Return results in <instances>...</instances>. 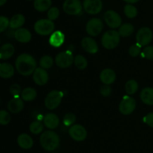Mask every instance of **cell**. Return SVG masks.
<instances>
[{
  "label": "cell",
  "mask_w": 153,
  "mask_h": 153,
  "mask_svg": "<svg viewBox=\"0 0 153 153\" xmlns=\"http://www.w3.org/2000/svg\"><path fill=\"white\" fill-rule=\"evenodd\" d=\"M15 67L18 73L22 76H29L37 68V62L34 57L28 53H22L16 58Z\"/></svg>",
  "instance_id": "cell-1"
},
{
  "label": "cell",
  "mask_w": 153,
  "mask_h": 153,
  "mask_svg": "<svg viewBox=\"0 0 153 153\" xmlns=\"http://www.w3.org/2000/svg\"><path fill=\"white\" fill-rule=\"evenodd\" d=\"M40 143L46 151H54L59 146L60 137L55 132L52 130H46L40 135Z\"/></svg>",
  "instance_id": "cell-2"
},
{
  "label": "cell",
  "mask_w": 153,
  "mask_h": 153,
  "mask_svg": "<svg viewBox=\"0 0 153 153\" xmlns=\"http://www.w3.org/2000/svg\"><path fill=\"white\" fill-rule=\"evenodd\" d=\"M120 35L116 30H108L102 37V44L105 49L112 50L119 45Z\"/></svg>",
  "instance_id": "cell-3"
},
{
  "label": "cell",
  "mask_w": 153,
  "mask_h": 153,
  "mask_svg": "<svg viewBox=\"0 0 153 153\" xmlns=\"http://www.w3.org/2000/svg\"><path fill=\"white\" fill-rule=\"evenodd\" d=\"M34 31L40 35L46 36L53 32L55 24L49 19H41L37 20L34 26Z\"/></svg>",
  "instance_id": "cell-4"
},
{
  "label": "cell",
  "mask_w": 153,
  "mask_h": 153,
  "mask_svg": "<svg viewBox=\"0 0 153 153\" xmlns=\"http://www.w3.org/2000/svg\"><path fill=\"white\" fill-rule=\"evenodd\" d=\"M63 94L62 92L58 90H52L48 93L45 98V106L49 110H55L58 107L62 100Z\"/></svg>",
  "instance_id": "cell-5"
},
{
  "label": "cell",
  "mask_w": 153,
  "mask_h": 153,
  "mask_svg": "<svg viewBox=\"0 0 153 153\" xmlns=\"http://www.w3.org/2000/svg\"><path fill=\"white\" fill-rule=\"evenodd\" d=\"M55 62L57 66L61 68H69L74 62V57H73V52L70 50L59 52L55 56Z\"/></svg>",
  "instance_id": "cell-6"
},
{
  "label": "cell",
  "mask_w": 153,
  "mask_h": 153,
  "mask_svg": "<svg viewBox=\"0 0 153 153\" xmlns=\"http://www.w3.org/2000/svg\"><path fill=\"white\" fill-rule=\"evenodd\" d=\"M136 100L131 95H126L123 98L119 105V110L123 115H130L136 108Z\"/></svg>",
  "instance_id": "cell-7"
},
{
  "label": "cell",
  "mask_w": 153,
  "mask_h": 153,
  "mask_svg": "<svg viewBox=\"0 0 153 153\" xmlns=\"http://www.w3.org/2000/svg\"><path fill=\"white\" fill-rule=\"evenodd\" d=\"M83 4L80 0H65L63 10L69 15H79L82 13Z\"/></svg>",
  "instance_id": "cell-8"
},
{
  "label": "cell",
  "mask_w": 153,
  "mask_h": 153,
  "mask_svg": "<svg viewBox=\"0 0 153 153\" xmlns=\"http://www.w3.org/2000/svg\"><path fill=\"white\" fill-rule=\"evenodd\" d=\"M152 32L149 27H143L137 31L136 34V40L140 46H147L152 40Z\"/></svg>",
  "instance_id": "cell-9"
},
{
  "label": "cell",
  "mask_w": 153,
  "mask_h": 153,
  "mask_svg": "<svg viewBox=\"0 0 153 153\" xmlns=\"http://www.w3.org/2000/svg\"><path fill=\"white\" fill-rule=\"evenodd\" d=\"M103 29L102 21L99 18H91L86 24V32L93 37L99 35Z\"/></svg>",
  "instance_id": "cell-10"
},
{
  "label": "cell",
  "mask_w": 153,
  "mask_h": 153,
  "mask_svg": "<svg viewBox=\"0 0 153 153\" xmlns=\"http://www.w3.org/2000/svg\"><path fill=\"white\" fill-rule=\"evenodd\" d=\"M104 19L106 24L111 28H120L122 25V18L115 10H107L104 14Z\"/></svg>",
  "instance_id": "cell-11"
},
{
  "label": "cell",
  "mask_w": 153,
  "mask_h": 153,
  "mask_svg": "<svg viewBox=\"0 0 153 153\" xmlns=\"http://www.w3.org/2000/svg\"><path fill=\"white\" fill-rule=\"evenodd\" d=\"M82 4L85 12L91 15L97 14L102 10V0H84Z\"/></svg>",
  "instance_id": "cell-12"
},
{
  "label": "cell",
  "mask_w": 153,
  "mask_h": 153,
  "mask_svg": "<svg viewBox=\"0 0 153 153\" xmlns=\"http://www.w3.org/2000/svg\"><path fill=\"white\" fill-rule=\"evenodd\" d=\"M69 134L74 140L81 142L86 139L88 133L85 127L79 124H74L70 126L69 129Z\"/></svg>",
  "instance_id": "cell-13"
},
{
  "label": "cell",
  "mask_w": 153,
  "mask_h": 153,
  "mask_svg": "<svg viewBox=\"0 0 153 153\" xmlns=\"http://www.w3.org/2000/svg\"><path fill=\"white\" fill-rule=\"evenodd\" d=\"M33 80L37 85L44 86L49 81V74L43 68H37L33 73Z\"/></svg>",
  "instance_id": "cell-14"
},
{
  "label": "cell",
  "mask_w": 153,
  "mask_h": 153,
  "mask_svg": "<svg viewBox=\"0 0 153 153\" xmlns=\"http://www.w3.org/2000/svg\"><path fill=\"white\" fill-rule=\"evenodd\" d=\"M24 102L21 98L13 97L7 104V109L11 113H19L23 110Z\"/></svg>",
  "instance_id": "cell-15"
},
{
  "label": "cell",
  "mask_w": 153,
  "mask_h": 153,
  "mask_svg": "<svg viewBox=\"0 0 153 153\" xmlns=\"http://www.w3.org/2000/svg\"><path fill=\"white\" fill-rule=\"evenodd\" d=\"M82 46L85 51L91 54H95L98 52V44L94 39L90 37H85L82 40Z\"/></svg>",
  "instance_id": "cell-16"
},
{
  "label": "cell",
  "mask_w": 153,
  "mask_h": 153,
  "mask_svg": "<svg viewBox=\"0 0 153 153\" xmlns=\"http://www.w3.org/2000/svg\"><path fill=\"white\" fill-rule=\"evenodd\" d=\"M65 40V35L61 31H55L51 34L49 37V44L53 47H60Z\"/></svg>",
  "instance_id": "cell-17"
},
{
  "label": "cell",
  "mask_w": 153,
  "mask_h": 153,
  "mask_svg": "<svg viewBox=\"0 0 153 153\" xmlns=\"http://www.w3.org/2000/svg\"><path fill=\"white\" fill-rule=\"evenodd\" d=\"M14 38L20 43H28L31 40V33L25 28H19L15 30Z\"/></svg>",
  "instance_id": "cell-18"
},
{
  "label": "cell",
  "mask_w": 153,
  "mask_h": 153,
  "mask_svg": "<svg viewBox=\"0 0 153 153\" xmlns=\"http://www.w3.org/2000/svg\"><path fill=\"white\" fill-rule=\"evenodd\" d=\"M100 80L105 85H111L116 80V74L111 68H105L100 73Z\"/></svg>",
  "instance_id": "cell-19"
},
{
  "label": "cell",
  "mask_w": 153,
  "mask_h": 153,
  "mask_svg": "<svg viewBox=\"0 0 153 153\" xmlns=\"http://www.w3.org/2000/svg\"><path fill=\"white\" fill-rule=\"evenodd\" d=\"M59 122V118L58 116L52 112L47 113L43 118V124L49 129H55L58 128Z\"/></svg>",
  "instance_id": "cell-20"
},
{
  "label": "cell",
  "mask_w": 153,
  "mask_h": 153,
  "mask_svg": "<svg viewBox=\"0 0 153 153\" xmlns=\"http://www.w3.org/2000/svg\"><path fill=\"white\" fill-rule=\"evenodd\" d=\"M17 143L23 149H29L33 146L34 141L32 137L27 134H21L17 137Z\"/></svg>",
  "instance_id": "cell-21"
},
{
  "label": "cell",
  "mask_w": 153,
  "mask_h": 153,
  "mask_svg": "<svg viewBox=\"0 0 153 153\" xmlns=\"http://www.w3.org/2000/svg\"><path fill=\"white\" fill-rule=\"evenodd\" d=\"M14 46L10 43L3 44L0 48V59H8L14 53Z\"/></svg>",
  "instance_id": "cell-22"
},
{
  "label": "cell",
  "mask_w": 153,
  "mask_h": 153,
  "mask_svg": "<svg viewBox=\"0 0 153 153\" xmlns=\"http://www.w3.org/2000/svg\"><path fill=\"white\" fill-rule=\"evenodd\" d=\"M14 74V68L10 63H1L0 64V76L4 79L10 78Z\"/></svg>",
  "instance_id": "cell-23"
},
{
  "label": "cell",
  "mask_w": 153,
  "mask_h": 153,
  "mask_svg": "<svg viewBox=\"0 0 153 153\" xmlns=\"http://www.w3.org/2000/svg\"><path fill=\"white\" fill-rule=\"evenodd\" d=\"M140 100L147 105H153V88L146 87L142 89L140 94Z\"/></svg>",
  "instance_id": "cell-24"
},
{
  "label": "cell",
  "mask_w": 153,
  "mask_h": 153,
  "mask_svg": "<svg viewBox=\"0 0 153 153\" xmlns=\"http://www.w3.org/2000/svg\"><path fill=\"white\" fill-rule=\"evenodd\" d=\"M25 16L21 14L13 15L10 20L9 27L11 29H17V28H22V26L25 23Z\"/></svg>",
  "instance_id": "cell-25"
},
{
  "label": "cell",
  "mask_w": 153,
  "mask_h": 153,
  "mask_svg": "<svg viewBox=\"0 0 153 153\" xmlns=\"http://www.w3.org/2000/svg\"><path fill=\"white\" fill-rule=\"evenodd\" d=\"M36 98H37V91L31 87L25 88L21 93V98L25 101H32Z\"/></svg>",
  "instance_id": "cell-26"
},
{
  "label": "cell",
  "mask_w": 153,
  "mask_h": 153,
  "mask_svg": "<svg viewBox=\"0 0 153 153\" xmlns=\"http://www.w3.org/2000/svg\"><path fill=\"white\" fill-rule=\"evenodd\" d=\"M52 6V0H34V7L37 11L44 12Z\"/></svg>",
  "instance_id": "cell-27"
},
{
  "label": "cell",
  "mask_w": 153,
  "mask_h": 153,
  "mask_svg": "<svg viewBox=\"0 0 153 153\" xmlns=\"http://www.w3.org/2000/svg\"><path fill=\"white\" fill-rule=\"evenodd\" d=\"M134 31V27L132 24L128 23V22H126V23L122 24V25L120 26L119 28V32L120 35L121 37L123 38H127L129 37L130 35L133 34Z\"/></svg>",
  "instance_id": "cell-28"
},
{
  "label": "cell",
  "mask_w": 153,
  "mask_h": 153,
  "mask_svg": "<svg viewBox=\"0 0 153 153\" xmlns=\"http://www.w3.org/2000/svg\"><path fill=\"white\" fill-rule=\"evenodd\" d=\"M138 89V83L134 80H129L126 82L125 85V90L126 92L128 95H132L135 94Z\"/></svg>",
  "instance_id": "cell-29"
},
{
  "label": "cell",
  "mask_w": 153,
  "mask_h": 153,
  "mask_svg": "<svg viewBox=\"0 0 153 153\" xmlns=\"http://www.w3.org/2000/svg\"><path fill=\"white\" fill-rule=\"evenodd\" d=\"M74 64L79 70H84L88 66V60L82 55H77L74 57Z\"/></svg>",
  "instance_id": "cell-30"
},
{
  "label": "cell",
  "mask_w": 153,
  "mask_h": 153,
  "mask_svg": "<svg viewBox=\"0 0 153 153\" xmlns=\"http://www.w3.org/2000/svg\"><path fill=\"white\" fill-rule=\"evenodd\" d=\"M124 14L128 18L132 19L137 16V9L132 4H127L124 7Z\"/></svg>",
  "instance_id": "cell-31"
},
{
  "label": "cell",
  "mask_w": 153,
  "mask_h": 153,
  "mask_svg": "<svg viewBox=\"0 0 153 153\" xmlns=\"http://www.w3.org/2000/svg\"><path fill=\"white\" fill-rule=\"evenodd\" d=\"M54 64V60L52 56L49 55L43 56L40 60V67L44 69H49L52 67Z\"/></svg>",
  "instance_id": "cell-32"
},
{
  "label": "cell",
  "mask_w": 153,
  "mask_h": 153,
  "mask_svg": "<svg viewBox=\"0 0 153 153\" xmlns=\"http://www.w3.org/2000/svg\"><path fill=\"white\" fill-rule=\"evenodd\" d=\"M29 130L33 134H39L43 130V124L40 121H34L29 125Z\"/></svg>",
  "instance_id": "cell-33"
},
{
  "label": "cell",
  "mask_w": 153,
  "mask_h": 153,
  "mask_svg": "<svg viewBox=\"0 0 153 153\" xmlns=\"http://www.w3.org/2000/svg\"><path fill=\"white\" fill-rule=\"evenodd\" d=\"M76 117L74 113L73 112H68V113L65 114L64 116V119H63V122L64 124L66 126H72L76 122Z\"/></svg>",
  "instance_id": "cell-34"
},
{
  "label": "cell",
  "mask_w": 153,
  "mask_h": 153,
  "mask_svg": "<svg viewBox=\"0 0 153 153\" xmlns=\"http://www.w3.org/2000/svg\"><path fill=\"white\" fill-rule=\"evenodd\" d=\"M10 122V115L7 111L0 110V124L7 125Z\"/></svg>",
  "instance_id": "cell-35"
},
{
  "label": "cell",
  "mask_w": 153,
  "mask_h": 153,
  "mask_svg": "<svg viewBox=\"0 0 153 153\" xmlns=\"http://www.w3.org/2000/svg\"><path fill=\"white\" fill-rule=\"evenodd\" d=\"M60 15V10L57 7H51L48 10L47 12V16L48 19L50 20L53 21L55 20L58 18Z\"/></svg>",
  "instance_id": "cell-36"
},
{
  "label": "cell",
  "mask_w": 153,
  "mask_h": 153,
  "mask_svg": "<svg viewBox=\"0 0 153 153\" xmlns=\"http://www.w3.org/2000/svg\"><path fill=\"white\" fill-rule=\"evenodd\" d=\"M141 46L138 44L137 43L131 45L128 49V54L132 57H136L141 53Z\"/></svg>",
  "instance_id": "cell-37"
},
{
  "label": "cell",
  "mask_w": 153,
  "mask_h": 153,
  "mask_svg": "<svg viewBox=\"0 0 153 153\" xmlns=\"http://www.w3.org/2000/svg\"><path fill=\"white\" fill-rule=\"evenodd\" d=\"M141 56L143 58H147L149 60H153V46H147L144 47L141 52Z\"/></svg>",
  "instance_id": "cell-38"
},
{
  "label": "cell",
  "mask_w": 153,
  "mask_h": 153,
  "mask_svg": "<svg viewBox=\"0 0 153 153\" xmlns=\"http://www.w3.org/2000/svg\"><path fill=\"white\" fill-rule=\"evenodd\" d=\"M21 86L17 83H13L10 87V92L13 95V97H19L22 93Z\"/></svg>",
  "instance_id": "cell-39"
},
{
  "label": "cell",
  "mask_w": 153,
  "mask_h": 153,
  "mask_svg": "<svg viewBox=\"0 0 153 153\" xmlns=\"http://www.w3.org/2000/svg\"><path fill=\"white\" fill-rule=\"evenodd\" d=\"M10 20L4 16H0V33L5 31L9 26Z\"/></svg>",
  "instance_id": "cell-40"
},
{
  "label": "cell",
  "mask_w": 153,
  "mask_h": 153,
  "mask_svg": "<svg viewBox=\"0 0 153 153\" xmlns=\"http://www.w3.org/2000/svg\"><path fill=\"white\" fill-rule=\"evenodd\" d=\"M111 92L112 89L110 85H105V84H104V86H102L101 87V88H100V93L104 97H108V96L111 95Z\"/></svg>",
  "instance_id": "cell-41"
},
{
  "label": "cell",
  "mask_w": 153,
  "mask_h": 153,
  "mask_svg": "<svg viewBox=\"0 0 153 153\" xmlns=\"http://www.w3.org/2000/svg\"><path fill=\"white\" fill-rule=\"evenodd\" d=\"M143 122L149 127L153 128V112L146 114L143 118Z\"/></svg>",
  "instance_id": "cell-42"
},
{
  "label": "cell",
  "mask_w": 153,
  "mask_h": 153,
  "mask_svg": "<svg viewBox=\"0 0 153 153\" xmlns=\"http://www.w3.org/2000/svg\"><path fill=\"white\" fill-rule=\"evenodd\" d=\"M124 2H126L128 4H134V3L138 2L140 0H123Z\"/></svg>",
  "instance_id": "cell-43"
},
{
  "label": "cell",
  "mask_w": 153,
  "mask_h": 153,
  "mask_svg": "<svg viewBox=\"0 0 153 153\" xmlns=\"http://www.w3.org/2000/svg\"><path fill=\"white\" fill-rule=\"evenodd\" d=\"M6 2H7V0H0V6L4 5L6 3Z\"/></svg>",
  "instance_id": "cell-44"
},
{
  "label": "cell",
  "mask_w": 153,
  "mask_h": 153,
  "mask_svg": "<svg viewBox=\"0 0 153 153\" xmlns=\"http://www.w3.org/2000/svg\"><path fill=\"white\" fill-rule=\"evenodd\" d=\"M27 1H32V0H27Z\"/></svg>",
  "instance_id": "cell-45"
},
{
  "label": "cell",
  "mask_w": 153,
  "mask_h": 153,
  "mask_svg": "<svg viewBox=\"0 0 153 153\" xmlns=\"http://www.w3.org/2000/svg\"><path fill=\"white\" fill-rule=\"evenodd\" d=\"M0 44H1V40H0Z\"/></svg>",
  "instance_id": "cell-46"
}]
</instances>
